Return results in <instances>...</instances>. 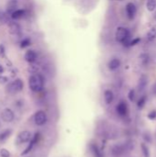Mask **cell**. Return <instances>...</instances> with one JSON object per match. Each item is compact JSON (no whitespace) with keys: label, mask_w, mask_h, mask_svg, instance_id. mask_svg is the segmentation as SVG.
Listing matches in <instances>:
<instances>
[{"label":"cell","mask_w":156,"mask_h":157,"mask_svg":"<svg viewBox=\"0 0 156 157\" xmlns=\"http://www.w3.org/2000/svg\"><path fill=\"white\" fill-rule=\"evenodd\" d=\"M29 86L33 92H40L44 87V79L41 75L34 74L29 78Z\"/></svg>","instance_id":"1"},{"label":"cell","mask_w":156,"mask_h":157,"mask_svg":"<svg viewBox=\"0 0 156 157\" xmlns=\"http://www.w3.org/2000/svg\"><path fill=\"white\" fill-rule=\"evenodd\" d=\"M116 40L118 42L123 43L124 45H128L130 44L129 39H130V31L127 28L124 27H119L116 30Z\"/></svg>","instance_id":"2"},{"label":"cell","mask_w":156,"mask_h":157,"mask_svg":"<svg viewBox=\"0 0 156 157\" xmlns=\"http://www.w3.org/2000/svg\"><path fill=\"white\" fill-rule=\"evenodd\" d=\"M24 87V83L21 79H16L13 82L9 83L6 86V91L9 94H16L20 92Z\"/></svg>","instance_id":"3"},{"label":"cell","mask_w":156,"mask_h":157,"mask_svg":"<svg viewBox=\"0 0 156 157\" xmlns=\"http://www.w3.org/2000/svg\"><path fill=\"white\" fill-rule=\"evenodd\" d=\"M34 122L38 126H42L47 122V114L43 110H38L34 115Z\"/></svg>","instance_id":"4"},{"label":"cell","mask_w":156,"mask_h":157,"mask_svg":"<svg viewBox=\"0 0 156 157\" xmlns=\"http://www.w3.org/2000/svg\"><path fill=\"white\" fill-rule=\"evenodd\" d=\"M31 133L28 131H23L17 134V144H23L26 143H29L31 139Z\"/></svg>","instance_id":"5"},{"label":"cell","mask_w":156,"mask_h":157,"mask_svg":"<svg viewBox=\"0 0 156 157\" xmlns=\"http://www.w3.org/2000/svg\"><path fill=\"white\" fill-rule=\"evenodd\" d=\"M40 133H39V132H36V133L34 134V136L31 137L30 141L29 142V144L28 147L24 150V152L21 154V155H28V154L32 150V148L34 147V145H35L36 144H38V142H39V140H40Z\"/></svg>","instance_id":"6"},{"label":"cell","mask_w":156,"mask_h":157,"mask_svg":"<svg viewBox=\"0 0 156 157\" xmlns=\"http://www.w3.org/2000/svg\"><path fill=\"white\" fill-rule=\"evenodd\" d=\"M1 119L5 122H11L15 119V114L12 109H5L1 112Z\"/></svg>","instance_id":"7"},{"label":"cell","mask_w":156,"mask_h":157,"mask_svg":"<svg viewBox=\"0 0 156 157\" xmlns=\"http://www.w3.org/2000/svg\"><path fill=\"white\" fill-rule=\"evenodd\" d=\"M136 13H137V7H136V6L132 2L128 3L127 6H126V14H127L128 18L131 19V20H132L135 17Z\"/></svg>","instance_id":"8"},{"label":"cell","mask_w":156,"mask_h":157,"mask_svg":"<svg viewBox=\"0 0 156 157\" xmlns=\"http://www.w3.org/2000/svg\"><path fill=\"white\" fill-rule=\"evenodd\" d=\"M8 31L11 35H18L21 33V27L16 21H9L8 22Z\"/></svg>","instance_id":"9"},{"label":"cell","mask_w":156,"mask_h":157,"mask_svg":"<svg viewBox=\"0 0 156 157\" xmlns=\"http://www.w3.org/2000/svg\"><path fill=\"white\" fill-rule=\"evenodd\" d=\"M117 113L120 116V117H125L128 114V106L126 104L125 101H120L116 108Z\"/></svg>","instance_id":"10"},{"label":"cell","mask_w":156,"mask_h":157,"mask_svg":"<svg viewBox=\"0 0 156 157\" xmlns=\"http://www.w3.org/2000/svg\"><path fill=\"white\" fill-rule=\"evenodd\" d=\"M25 60L29 63H34L37 59H38V54L35 51L33 50H29L26 52L25 56H24Z\"/></svg>","instance_id":"11"},{"label":"cell","mask_w":156,"mask_h":157,"mask_svg":"<svg viewBox=\"0 0 156 157\" xmlns=\"http://www.w3.org/2000/svg\"><path fill=\"white\" fill-rule=\"evenodd\" d=\"M18 6V0H8L6 5V12L10 16L12 12L17 9Z\"/></svg>","instance_id":"12"},{"label":"cell","mask_w":156,"mask_h":157,"mask_svg":"<svg viewBox=\"0 0 156 157\" xmlns=\"http://www.w3.org/2000/svg\"><path fill=\"white\" fill-rule=\"evenodd\" d=\"M25 16H26V10L25 9H18V8L10 14V17L13 20H19V19L23 18Z\"/></svg>","instance_id":"13"},{"label":"cell","mask_w":156,"mask_h":157,"mask_svg":"<svg viewBox=\"0 0 156 157\" xmlns=\"http://www.w3.org/2000/svg\"><path fill=\"white\" fill-rule=\"evenodd\" d=\"M120 64H121V63H120V59H118V58H113V59H111V60L108 62V69H109L110 71H116L117 69L120 68Z\"/></svg>","instance_id":"14"},{"label":"cell","mask_w":156,"mask_h":157,"mask_svg":"<svg viewBox=\"0 0 156 157\" xmlns=\"http://www.w3.org/2000/svg\"><path fill=\"white\" fill-rule=\"evenodd\" d=\"M147 85H148V77L146 75H142L140 80H139V83H138V90H139V92L144 91Z\"/></svg>","instance_id":"15"},{"label":"cell","mask_w":156,"mask_h":157,"mask_svg":"<svg viewBox=\"0 0 156 157\" xmlns=\"http://www.w3.org/2000/svg\"><path fill=\"white\" fill-rule=\"evenodd\" d=\"M111 152H112V155L115 157L120 156L121 155H123L125 152H124V148H123V145H120V144H116L112 147L111 149Z\"/></svg>","instance_id":"16"},{"label":"cell","mask_w":156,"mask_h":157,"mask_svg":"<svg viewBox=\"0 0 156 157\" xmlns=\"http://www.w3.org/2000/svg\"><path fill=\"white\" fill-rule=\"evenodd\" d=\"M90 150L93 154L94 157H104L102 152L100 151V149L98 148V146L95 144H90Z\"/></svg>","instance_id":"17"},{"label":"cell","mask_w":156,"mask_h":157,"mask_svg":"<svg viewBox=\"0 0 156 157\" xmlns=\"http://www.w3.org/2000/svg\"><path fill=\"white\" fill-rule=\"evenodd\" d=\"M156 39V27H153L146 34V40L148 42H152Z\"/></svg>","instance_id":"18"},{"label":"cell","mask_w":156,"mask_h":157,"mask_svg":"<svg viewBox=\"0 0 156 157\" xmlns=\"http://www.w3.org/2000/svg\"><path fill=\"white\" fill-rule=\"evenodd\" d=\"M104 98L107 104H111L114 100V94L111 90H106L104 93Z\"/></svg>","instance_id":"19"},{"label":"cell","mask_w":156,"mask_h":157,"mask_svg":"<svg viewBox=\"0 0 156 157\" xmlns=\"http://www.w3.org/2000/svg\"><path fill=\"white\" fill-rule=\"evenodd\" d=\"M9 19H8V14L6 11L0 10V25H5L8 24Z\"/></svg>","instance_id":"20"},{"label":"cell","mask_w":156,"mask_h":157,"mask_svg":"<svg viewBox=\"0 0 156 157\" xmlns=\"http://www.w3.org/2000/svg\"><path fill=\"white\" fill-rule=\"evenodd\" d=\"M11 133H12V130L11 129H6V130L3 131L0 133V142H5L6 140H7L10 137Z\"/></svg>","instance_id":"21"},{"label":"cell","mask_w":156,"mask_h":157,"mask_svg":"<svg viewBox=\"0 0 156 157\" xmlns=\"http://www.w3.org/2000/svg\"><path fill=\"white\" fill-rule=\"evenodd\" d=\"M140 60H141V63L143 66H146L148 65V63H150V56L149 54L147 53H142L141 56H140Z\"/></svg>","instance_id":"22"},{"label":"cell","mask_w":156,"mask_h":157,"mask_svg":"<svg viewBox=\"0 0 156 157\" xmlns=\"http://www.w3.org/2000/svg\"><path fill=\"white\" fill-rule=\"evenodd\" d=\"M146 7L149 11H154L156 8V0H147Z\"/></svg>","instance_id":"23"},{"label":"cell","mask_w":156,"mask_h":157,"mask_svg":"<svg viewBox=\"0 0 156 157\" xmlns=\"http://www.w3.org/2000/svg\"><path fill=\"white\" fill-rule=\"evenodd\" d=\"M146 100H147V97H146V96L141 97V98H140V99L138 100V102H137V107H138L140 109H142L145 106Z\"/></svg>","instance_id":"24"},{"label":"cell","mask_w":156,"mask_h":157,"mask_svg":"<svg viewBox=\"0 0 156 157\" xmlns=\"http://www.w3.org/2000/svg\"><path fill=\"white\" fill-rule=\"evenodd\" d=\"M141 148H142V152L144 157H150V151L149 148L147 146V144H145L144 143L141 144Z\"/></svg>","instance_id":"25"},{"label":"cell","mask_w":156,"mask_h":157,"mask_svg":"<svg viewBox=\"0 0 156 157\" xmlns=\"http://www.w3.org/2000/svg\"><path fill=\"white\" fill-rule=\"evenodd\" d=\"M123 148H124V152H129V151H131L133 149V144L132 142H127L126 144H123Z\"/></svg>","instance_id":"26"},{"label":"cell","mask_w":156,"mask_h":157,"mask_svg":"<svg viewBox=\"0 0 156 157\" xmlns=\"http://www.w3.org/2000/svg\"><path fill=\"white\" fill-rule=\"evenodd\" d=\"M30 40L29 39V38H25V39H23L22 40H21V42H20V47L21 48H26V47H28V46H29L30 45Z\"/></svg>","instance_id":"27"},{"label":"cell","mask_w":156,"mask_h":157,"mask_svg":"<svg viewBox=\"0 0 156 157\" xmlns=\"http://www.w3.org/2000/svg\"><path fill=\"white\" fill-rule=\"evenodd\" d=\"M143 140H144V142H145V143H149V144H150V143H152V141H153L152 136H151L150 132H144V133H143Z\"/></svg>","instance_id":"28"},{"label":"cell","mask_w":156,"mask_h":157,"mask_svg":"<svg viewBox=\"0 0 156 157\" xmlns=\"http://www.w3.org/2000/svg\"><path fill=\"white\" fill-rule=\"evenodd\" d=\"M0 155L1 157H10V153L8 152V150H6V149H5V148H2L1 150H0Z\"/></svg>","instance_id":"29"},{"label":"cell","mask_w":156,"mask_h":157,"mask_svg":"<svg viewBox=\"0 0 156 157\" xmlns=\"http://www.w3.org/2000/svg\"><path fill=\"white\" fill-rule=\"evenodd\" d=\"M128 98L131 101H133L135 99V90L134 89H131L129 94H128Z\"/></svg>","instance_id":"30"},{"label":"cell","mask_w":156,"mask_h":157,"mask_svg":"<svg viewBox=\"0 0 156 157\" xmlns=\"http://www.w3.org/2000/svg\"><path fill=\"white\" fill-rule=\"evenodd\" d=\"M140 40H141V38H136V39L132 40L131 41H130V44H129V46H134V45L138 44V43L140 42Z\"/></svg>","instance_id":"31"},{"label":"cell","mask_w":156,"mask_h":157,"mask_svg":"<svg viewBox=\"0 0 156 157\" xmlns=\"http://www.w3.org/2000/svg\"><path fill=\"white\" fill-rule=\"evenodd\" d=\"M156 118V110H154L148 114V119L149 120H155Z\"/></svg>","instance_id":"32"},{"label":"cell","mask_w":156,"mask_h":157,"mask_svg":"<svg viewBox=\"0 0 156 157\" xmlns=\"http://www.w3.org/2000/svg\"><path fill=\"white\" fill-rule=\"evenodd\" d=\"M8 82V78L4 75H0V84H6Z\"/></svg>","instance_id":"33"},{"label":"cell","mask_w":156,"mask_h":157,"mask_svg":"<svg viewBox=\"0 0 156 157\" xmlns=\"http://www.w3.org/2000/svg\"><path fill=\"white\" fill-rule=\"evenodd\" d=\"M153 91H154V95H156V83L154 84V87H153Z\"/></svg>","instance_id":"34"},{"label":"cell","mask_w":156,"mask_h":157,"mask_svg":"<svg viewBox=\"0 0 156 157\" xmlns=\"http://www.w3.org/2000/svg\"><path fill=\"white\" fill-rule=\"evenodd\" d=\"M4 72V68H3V66L2 65H0V75H2V73Z\"/></svg>","instance_id":"35"},{"label":"cell","mask_w":156,"mask_h":157,"mask_svg":"<svg viewBox=\"0 0 156 157\" xmlns=\"http://www.w3.org/2000/svg\"><path fill=\"white\" fill-rule=\"evenodd\" d=\"M117 1H121V0H117Z\"/></svg>","instance_id":"36"},{"label":"cell","mask_w":156,"mask_h":157,"mask_svg":"<svg viewBox=\"0 0 156 157\" xmlns=\"http://www.w3.org/2000/svg\"><path fill=\"white\" fill-rule=\"evenodd\" d=\"M155 134H156V132H155Z\"/></svg>","instance_id":"37"}]
</instances>
